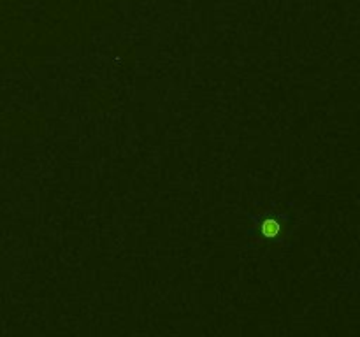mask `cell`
Instances as JSON below:
<instances>
[{
	"label": "cell",
	"mask_w": 360,
	"mask_h": 337,
	"mask_svg": "<svg viewBox=\"0 0 360 337\" xmlns=\"http://www.w3.org/2000/svg\"><path fill=\"white\" fill-rule=\"evenodd\" d=\"M262 234L265 237H276L280 234V223L276 219H265L262 223Z\"/></svg>",
	"instance_id": "cell-1"
}]
</instances>
